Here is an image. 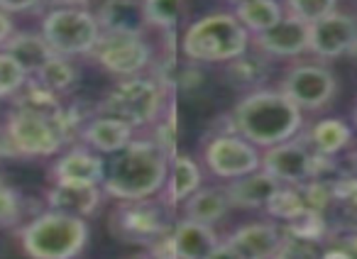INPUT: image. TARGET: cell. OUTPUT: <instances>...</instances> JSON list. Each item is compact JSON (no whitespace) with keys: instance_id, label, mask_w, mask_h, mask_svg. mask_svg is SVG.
Masks as SVG:
<instances>
[{"instance_id":"41","label":"cell","mask_w":357,"mask_h":259,"mask_svg":"<svg viewBox=\"0 0 357 259\" xmlns=\"http://www.w3.org/2000/svg\"><path fill=\"white\" fill-rule=\"evenodd\" d=\"M0 189H3V181H0Z\"/></svg>"},{"instance_id":"2","label":"cell","mask_w":357,"mask_h":259,"mask_svg":"<svg viewBox=\"0 0 357 259\" xmlns=\"http://www.w3.org/2000/svg\"><path fill=\"white\" fill-rule=\"evenodd\" d=\"M105 166L103 191L118 201L154 198L164 189L172 157L149 140H132L128 147L110 155Z\"/></svg>"},{"instance_id":"30","label":"cell","mask_w":357,"mask_h":259,"mask_svg":"<svg viewBox=\"0 0 357 259\" xmlns=\"http://www.w3.org/2000/svg\"><path fill=\"white\" fill-rule=\"evenodd\" d=\"M274 259H323L321 247L313 237H303L296 233H287L279 244V252Z\"/></svg>"},{"instance_id":"17","label":"cell","mask_w":357,"mask_h":259,"mask_svg":"<svg viewBox=\"0 0 357 259\" xmlns=\"http://www.w3.org/2000/svg\"><path fill=\"white\" fill-rule=\"evenodd\" d=\"M282 184H279L274 176H269L264 169H257L248 176H240V179L230 181L225 186V194H228V201L233 208H267L269 201L279 194Z\"/></svg>"},{"instance_id":"31","label":"cell","mask_w":357,"mask_h":259,"mask_svg":"<svg viewBox=\"0 0 357 259\" xmlns=\"http://www.w3.org/2000/svg\"><path fill=\"white\" fill-rule=\"evenodd\" d=\"M335 6L337 0H287L289 15L306 22V25H313V22L335 13Z\"/></svg>"},{"instance_id":"28","label":"cell","mask_w":357,"mask_h":259,"mask_svg":"<svg viewBox=\"0 0 357 259\" xmlns=\"http://www.w3.org/2000/svg\"><path fill=\"white\" fill-rule=\"evenodd\" d=\"M142 8L147 25L174 30L178 25L181 10H184V0H142Z\"/></svg>"},{"instance_id":"36","label":"cell","mask_w":357,"mask_h":259,"mask_svg":"<svg viewBox=\"0 0 357 259\" xmlns=\"http://www.w3.org/2000/svg\"><path fill=\"white\" fill-rule=\"evenodd\" d=\"M204 259H243V257H240V254L235 252V249L230 247L228 242H218L208 254H206Z\"/></svg>"},{"instance_id":"7","label":"cell","mask_w":357,"mask_h":259,"mask_svg":"<svg viewBox=\"0 0 357 259\" xmlns=\"http://www.w3.org/2000/svg\"><path fill=\"white\" fill-rule=\"evenodd\" d=\"M100 115H110L130 127H142L159 118L162 110V88L144 79H125L98 105Z\"/></svg>"},{"instance_id":"35","label":"cell","mask_w":357,"mask_h":259,"mask_svg":"<svg viewBox=\"0 0 357 259\" xmlns=\"http://www.w3.org/2000/svg\"><path fill=\"white\" fill-rule=\"evenodd\" d=\"M40 0H0V10L3 13H25V10H32Z\"/></svg>"},{"instance_id":"20","label":"cell","mask_w":357,"mask_h":259,"mask_svg":"<svg viewBox=\"0 0 357 259\" xmlns=\"http://www.w3.org/2000/svg\"><path fill=\"white\" fill-rule=\"evenodd\" d=\"M0 49L10 54L25 69L27 76H35L47 61L56 56L52 52V47L47 45V40L42 37V32H15Z\"/></svg>"},{"instance_id":"25","label":"cell","mask_w":357,"mask_h":259,"mask_svg":"<svg viewBox=\"0 0 357 259\" xmlns=\"http://www.w3.org/2000/svg\"><path fill=\"white\" fill-rule=\"evenodd\" d=\"M169 203H184L201 189V169L191 157H172L167 176Z\"/></svg>"},{"instance_id":"13","label":"cell","mask_w":357,"mask_h":259,"mask_svg":"<svg viewBox=\"0 0 357 259\" xmlns=\"http://www.w3.org/2000/svg\"><path fill=\"white\" fill-rule=\"evenodd\" d=\"M357 49V20L345 13H331L311 25V47L321 59H337L347 52Z\"/></svg>"},{"instance_id":"29","label":"cell","mask_w":357,"mask_h":259,"mask_svg":"<svg viewBox=\"0 0 357 259\" xmlns=\"http://www.w3.org/2000/svg\"><path fill=\"white\" fill-rule=\"evenodd\" d=\"M267 210L272 215H277V218L294 223V220L303 218V215L308 213V203H306V198H303V194H296V189H284L282 186L279 194L269 201Z\"/></svg>"},{"instance_id":"8","label":"cell","mask_w":357,"mask_h":259,"mask_svg":"<svg viewBox=\"0 0 357 259\" xmlns=\"http://www.w3.org/2000/svg\"><path fill=\"white\" fill-rule=\"evenodd\" d=\"M110 228L120 240L149 242L169 235V215L162 201H123L110 215Z\"/></svg>"},{"instance_id":"19","label":"cell","mask_w":357,"mask_h":259,"mask_svg":"<svg viewBox=\"0 0 357 259\" xmlns=\"http://www.w3.org/2000/svg\"><path fill=\"white\" fill-rule=\"evenodd\" d=\"M105 162L93 150H71L56 159L52 176L54 181H81V184H98L103 186L105 179Z\"/></svg>"},{"instance_id":"27","label":"cell","mask_w":357,"mask_h":259,"mask_svg":"<svg viewBox=\"0 0 357 259\" xmlns=\"http://www.w3.org/2000/svg\"><path fill=\"white\" fill-rule=\"evenodd\" d=\"M76 79H79V76H76V69L64 59V56H54V59H50L35 74L37 84L45 86L47 91H52V93H56V95L64 93V91H69L71 86L76 84Z\"/></svg>"},{"instance_id":"40","label":"cell","mask_w":357,"mask_h":259,"mask_svg":"<svg viewBox=\"0 0 357 259\" xmlns=\"http://www.w3.org/2000/svg\"><path fill=\"white\" fill-rule=\"evenodd\" d=\"M137 259H149V257H137Z\"/></svg>"},{"instance_id":"4","label":"cell","mask_w":357,"mask_h":259,"mask_svg":"<svg viewBox=\"0 0 357 259\" xmlns=\"http://www.w3.org/2000/svg\"><path fill=\"white\" fill-rule=\"evenodd\" d=\"M20 240L30 259H74L89 242V223L61 210H47L22 228Z\"/></svg>"},{"instance_id":"24","label":"cell","mask_w":357,"mask_h":259,"mask_svg":"<svg viewBox=\"0 0 357 259\" xmlns=\"http://www.w3.org/2000/svg\"><path fill=\"white\" fill-rule=\"evenodd\" d=\"M186 203V218L196 220L204 225H215L218 220H223L228 215V210L233 208L228 201L225 189H199L191 198L184 201Z\"/></svg>"},{"instance_id":"1","label":"cell","mask_w":357,"mask_h":259,"mask_svg":"<svg viewBox=\"0 0 357 259\" xmlns=\"http://www.w3.org/2000/svg\"><path fill=\"white\" fill-rule=\"evenodd\" d=\"M303 110L294 105L282 91L259 88L243 95L230 113L233 130L255 147H269L289 142L301 132Z\"/></svg>"},{"instance_id":"3","label":"cell","mask_w":357,"mask_h":259,"mask_svg":"<svg viewBox=\"0 0 357 259\" xmlns=\"http://www.w3.org/2000/svg\"><path fill=\"white\" fill-rule=\"evenodd\" d=\"M250 32L238 22L233 13H211L196 20L181 40V52L189 59L204 64L235 61L248 52Z\"/></svg>"},{"instance_id":"15","label":"cell","mask_w":357,"mask_h":259,"mask_svg":"<svg viewBox=\"0 0 357 259\" xmlns=\"http://www.w3.org/2000/svg\"><path fill=\"white\" fill-rule=\"evenodd\" d=\"M103 201V186L81 184V181H54L47 194V203L52 210L76 215V218H91Z\"/></svg>"},{"instance_id":"38","label":"cell","mask_w":357,"mask_h":259,"mask_svg":"<svg viewBox=\"0 0 357 259\" xmlns=\"http://www.w3.org/2000/svg\"><path fill=\"white\" fill-rule=\"evenodd\" d=\"M230 3H235V6H238V3H243V0H230Z\"/></svg>"},{"instance_id":"34","label":"cell","mask_w":357,"mask_h":259,"mask_svg":"<svg viewBox=\"0 0 357 259\" xmlns=\"http://www.w3.org/2000/svg\"><path fill=\"white\" fill-rule=\"evenodd\" d=\"M149 259H178L176 257V249H174L172 235H164V237L154 240V242H152V252H149Z\"/></svg>"},{"instance_id":"26","label":"cell","mask_w":357,"mask_h":259,"mask_svg":"<svg viewBox=\"0 0 357 259\" xmlns=\"http://www.w3.org/2000/svg\"><path fill=\"white\" fill-rule=\"evenodd\" d=\"M352 140V130L347 123L335 118H326L316 123L308 132V145L321 157H333L340 150H345Z\"/></svg>"},{"instance_id":"6","label":"cell","mask_w":357,"mask_h":259,"mask_svg":"<svg viewBox=\"0 0 357 259\" xmlns=\"http://www.w3.org/2000/svg\"><path fill=\"white\" fill-rule=\"evenodd\" d=\"M100 25L86 8H54L42 20V37L56 56L91 54L100 40Z\"/></svg>"},{"instance_id":"11","label":"cell","mask_w":357,"mask_h":259,"mask_svg":"<svg viewBox=\"0 0 357 259\" xmlns=\"http://www.w3.org/2000/svg\"><path fill=\"white\" fill-rule=\"evenodd\" d=\"M279 91L301 110H318L335 98L337 81L328 66L298 64L289 69Z\"/></svg>"},{"instance_id":"10","label":"cell","mask_w":357,"mask_h":259,"mask_svg":"<svg viewBox=\"0 0 357 259\" xmlns=\"http://www.w3.org/2000/svg\"><path fill=\"white\" fill-rule=\"evenodd\" d=\"M204 162L213 176L235 181L240 176H248L252 171H257L262 166V155H259V150L252 142L240 137L238 132H230V135L213 137L206 145Z\"/></svg>"},{"instance_id":"32","label":"cell","mask_w":357,"mask_h":259,"mask_svg":"<svg viewBox=\"0 0 357 259\" xmlns=\"http://www.w3.org/2000/svg\"><path fill=\"white\" fill-rule=\"evenodd\" d=\"M27 84V74L10 54L0 52V98L22 91Z\"/></svg>"},{"instance_id":"37","label":"cell","mask_w":357,"mask_h":259,"mask_svg":"<svg viewBox=\"0 0 357 259\" xmlns=\"http://www.w3.org/2000/svg\"><path fill=\"white\" fill-rule=\"evenodd\" d=\"M13 35H15V27H13L10 15H8V13L0 10V47L6 45V42L10 40Z\"/></svg>"},{"instance_id":"14","label":"cell","mask_w":357,"mask_h":259,"mask_svg":"<svg viewBox=\"0 0 357 259\" xmlns=\"http://www.w3.org/2000/svg\"><path fill=\"white\" fill-rule=\"evenodd\" d=\"M282 237L284 233L277 225L255 220V223L240 225L235 233L228 235L225 242L243 259H274L279 252V244H282Z\"/></svg>"},{"instance_id":"5","label":"cell","mask_w":357,"mask_h":259,"mask_svg":"<svg viewBox=\"0 0 357 259\" xmlns=\"http://www.w3.org/2000/svg\"><path fill=\"white\" fill-rule=\"evenodd\" d=\"M3 142L22 157H52L64 147L66 125L59 118H50L37 110L17 108L8 115Z\"/></svg>"},{"instance_id":"22","label":"cell","mask_w":357,"mask_h":259,"mask_svg":"<svg viewBox=\"0 0 357 259\" xmlns=\"http://www.w3.org/2000/svg\"><path fill=\"white\" fill-rule=\"evenodd\" d=\"M96 20L100 32H142L147 25L142 0H103Z\"/></svg>"},{"instance_id":"16","label":"cell","mask_w":357,"mask_h":259,"mask_svg":"<svg viewBox=\"0 0 357 259\" xmlns=\"http://www.w3.org/2000/svg\"><path fill=\"white\" fill-rule=\"evenodd\" d=\"M257 47L272 56H298L311 47V25L287 15L272 30L257 35Z\"/></svg>"},{"instance_id":"21","label":"cell","mask_w":357,"mask_h":259,"mask_svg":"<svg viewBox=\"0 0 357 259\" xmlns=\"http://www.w3.org/2000/svg\"><path fill=\"white\" fill-rule=\"evenodd\" d=\"M174 249L178 259H204L215 244L220 242L218 235L213 233V225L196 223V220H178V225L172 233Z\"/></svg>"},{"instance_id":"12","label":"cell","mask_w":357,"mask_h":259,"mask_svg":"<svg viewBox=\"0 0 357 259\" xmlns=\"http://www.w3.org/2000/svg\"><path fill=\"white\" fill-rule=\"evenodd\" d=\"M326 159L318 152L311 150L306 142H296V137L282 145L269 147L262 155V166L269 176L279 181V184H306L308 179L318 174V164Z\"/></svg>"},{"instance_id":"39","label":"cell","mask_w":357,"mask_h":259,"mask_svg":"<svg viewBox=\"0 0 357 259\" xmlns=\"http://www.w3.org/2000/svg\"><path fill=\"white\" fill-rule=\"evenodd\" d=\"M355 123H357V110H355Z\"/></svg>"},{"instance_id":"18","label":"cell","mask_w":357,"mask_h":259,"mask_svg":"<svg viewBox=\"0 0 357 259\" xmlns=\"http://www.w3.org/2000/svg\"><path fill=\"white\" fill-rule=\"evenodd\" d=\"M132 130L135 127H130L123 120L110 118V115H98L96 120L81 127V140L98 155H115L132 142Z\"/></svg>"},{"instance_id":"9","label":"cell","mask_w":357,"mask_h":259,"mask_svg":"<svg viewBox=\"0 0 357 259\" xmlns=\"http://www.w3.org/2000/svg\"><path fill=\"white\" fill-rule=\"evenodd\" d=\"M93 54L108 74L120 79H135L152 59V49L142 32H103Z\"/></svg>"},{"instance_id":"23","label":"cell","mask_w":357,"mask_h":259,"mask_svg":"<svg viewBox=\"0 0 357 259\" xmlns=\"http://www.w3.org/2000/svg\"><path fill=\"white\" fill-rule=\"evenodd\" d=\"M233 15L248 32L262 35V32L272 30L274 25H279L287 17V13H284V6L279 0H243L235 6Z\"/></svg>"},{"instance_id":"33","label":"cell","mask_w":357,"mask_h":259,"mask_svg":"<svg viewBox=\"0 0 357 259\" xmlns=\"http://www.w3.org/2000/svg\"><path fill=\"white\" fill-rule=\"evenodd\" d=\"M22 215V205H20V196L10 189H0V228H13V225L20 223Z\"/></svg>"}]
</instances>
